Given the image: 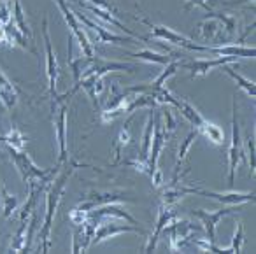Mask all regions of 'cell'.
<instances>
[{
	"label": "cell",
	"mask_w": 256,
	"mask_h": 254,
	"mask_svg": "<svg viewBox=\"0 0 256 254\" xmlns=\"http://www.w3.org/2000/svg\"><path fill=\"white\" fill-rule=\"evenodd\" d=\"M78 165L79 163H72V165L67 166L58 177H53V180L50 182V190H48V194H46V216H44V224H42V228H40V250H42V252H48L51 247V230H53V221H54V216H56V208L62 202V196H64L67 180L70 179V176L74 174Z\"/></svg>",
	"instance_id": "cell-1"
},
{
	"label": "cell",
	"mask_w": 256,
	"mask_h": 254,
	"mask_svg": "<svg viewBox=\"0 0 256 254\" xmlns=\"http://www.w3.org/2000/svg\"><path fill=\"white\" fill-rule=\"evenodd\" d=\"M88 4L95 6V8H100V9H106V11L112 12V14H118V9L114 6H110L107 0H88Z\"/></svg>",
	"instance_id": "cell-35"
},
{
	"label": "cell",
	"mask_w": 256,
	"mask_h": 254,
	"mask_svg": "<svg viewBox=\"0 0 256 254\" xmlns=\"http://www.w3.org/2000/svg\"><path fill=\"white\" fill-rule=\"evenodd\" d=\"M72 96L70 92H67L64 96L54 95L53 102V124H54V135L58 140V165H64L68 162V130H67V100Z\"/></svg>",
	"instance_id": "cell-2"
},
{
	"label": "cell",
	"mask_w": 256,
	"mask_h": 254,
	"mask_svg": "<svg viewBox=\"0 0 256 254\" xmlns=\"http://www.w3.org/2000/svg\"><path fill=\"white\" fill-rule=\"evenodd\" d=\"M176 219H178V214H176V210H172L170 205L160 204V212H158V221H156V226H154V232L150 235V240H148L146 247H144L146 252H151V250L156 247L160 235L165 232V228H167L172 221H176Z\"/></svg>",
	"instance_id": "cell-15"
},
{
	"label": "cell",
	"mask_w": 256,
	"mask_h": 254,
	"mask_svg": "<svg viewBox=\"0 0 256 254\" xmlns=\"http://www.w3.org/2000/svg\"><path fill=\"white\" fill-rule=\"evenodd\" d=\"M12 20L11 8L8 4H0V26H6Z\"/></svg>",
	"instance_id": "cell-34"
},
{
	"label": "cell",
	"mask_w": 256,
	"mask_h": 254,
	"mask_svg": "<svg viewBox=\"0 0 256 254\" xmlns=\"http://www.w3.org/2000/svg\"><path fill=\"white\" fill-rule=\"evenodd\" d=\"M8 151H9V156H11L12 163H14L16 168L20 170V174H22L23 180H25L26 184L34 182V180H44V182H51V180H53V177L60 172V168H54V170L39 168V166L34 163V160L30 158L26 152L20 151V149L9 148V146H8Z\"/></svg>",
	"instance_id": "cell-3"
},
{
	"label": "cell",
	"mask_w": 256,
	"mask_h": 254,
	"mask_svg": "<svg viewBox=\"0 0 256 254\" xmlns=\"http://www.w3.org/2000/svg\"><path fill=\"white\" fill-rule=\"evenodd\" d=\"M137 22H142L146 26L151 28V37L158 40H167V42L174 44V46H179V48H184V50H190V51H202V53H207L209 51V46H204V44H196L195 40H192L190 37H184L182 34H178L176 30L168 28L165 25H154L151 23L150 20H140V18H136ZM148 37V40L151 39Z\"/></svg>",
	"instance_id": "cell-4"
},
{
	"label": "cell",
	"mask_w": 256,
	"mask_h": 254,
	"mask_svg": "<svg viewBox=\"0 0 256 254\" xmlns=\"http://www.w3.org/2000/svg\"><path fill=\"white\" fill-rule=\"evenodd\" d=\"M188 194H198V196L212 198V200L220 202L223 205H242L249 204V202H254V193L248 191V193H238V191H228V193H218V191H207L200 190V188L188 186Z\"/></svg>",
	"instance_id": "cell-8"
},
{
	"label": "cell",
	"mask_w": 256,
	"mask_h": 254,
	"mask_svg": "<svg viewBox=\"0 0 256 254\" xmlns=\"http://www.w3.org/2000/svg\"><path fill=\"white\" fill-rule=\"evenodd\" d=\"M88 218H93V219H104V218H120V219H124L128 221L130 224H136V226H140V222L134 218L132 214L128 210H124L123 207L120 205H114V204H106V205H98V207L92 208L90 210V216Z\"/></svg>",
	"instance_id": "cell-16"
},
{
	"label": "cell",
	"mask_w": 256,
	"mask_h": 254,
	"mask_svg": "<svg viewBox=\"0 0 256 254\" xmlns=\"http://www.w3.org/2000/svg\"><path fill=\"white\" fill-rule=\"evenodd\" d=\"M0 207H2V214L6 218L12 216L20 208V198L16 194H11L8 191V188L2 186V196H0Z\"/></svg>",
	"instance_id": "cell-22"
},
{
	"label": "cell",
	"mask_w": 256,
	"mask_h": 254,
	"mask_svg": "<svg viewBox=\"0 0 256 254\" xmlns=\"http://www.w3.org/2000/svg\"><path fill=\"white\" fill-rule=\"evenodd\" d=\"M235 235L232 238V246H230V250L232 252H240L242 250V246H244V226L242 222H235Z\"/></svg>",
	"instance_id": "cell-31"
},
{
	"label": "cell",
	"mask_w": 256,
	"mask_h": 254,
	"mask_svg": "<svg viewBox=\"0 0 256 254\" xmlns=\"http://www.w3.org/2000/svg\"><path fill=\"white\" fill-rule=\"evenodd\" d=\"M130 138H132V135H130V130H128V123L123 124V128H121L120 135H118V144H116V162H114V165H116L118 162H120V156H121V151H123L124 148H126L128 144H130Z\"/></svg>",
	"instance_id": "cell-30"
},
{
	"label": "cell",
	"mask_w": 256,
	"mask_h": 254,
	"mask_svg": "<svg viewBox=\"0 0 256 254\" xmlns=\"http://www.w3.org/2000/svg\"><path fill=\"white\" fill-rule=\"evenodd\" d=\"M116 165H126V166H134L136 170L144 174H150V160L144 158L142 154H136L130 156V158H124L123 162H118Z\"/></svg>",
	"instance_id": "cell-29"
},
{
	"label": "cell",
	"mask_w": 256,
	"mask_h": 254,
	"mask_svg": "<svg viewBox=\"0 0 256 254\" xmlns=\"http://www.w3.org/2000/svg\"><path fill=\"white\" fill-rule=\"evenodd\" d=\"M248 162H249V172L254 176V137H248Z\"/></svg>",
	"instance_id": "cell-33"
},
{
	"label": "cell",
	"mask_w": 256,
	"mask_h": 254,
	"mask_svg": "<svg viewBox=\"0 0 256 254\" xmlns=\"http://www.w3.org/2000/svg\"><path fill=\"white\" fill-rule=\"evenodd\" d=\"M0 102L8 110H12L18 104V90L11 82V79L0 68Z\"/></svg>",
	"instance_id": "cell-18"
},
{
	"label": "cell",
	"mask_w": 256,
	"mask_h": 254,
	"mask_svg": "<svg viewBox=\"0 0 256 254\" xmlns=\"http://www.w3.org/2000/svg\"><path fill=\"white\" fill-rule=\"evenodd\" d=\"M165 232L168 233V249L178 252V250H182V247L186 244L192 242V235L195 232H198V226L192 224L190 221H172L170 224L165 228Z\"/></svg>",
	"instance_id": "cell-7"
},
{
	"label": "cell",
	"mask_w": 256,
	"mask_h": 254,
	"mask_svg": "<svg viewBox=\"0 0 256 254\" xmlns=\"http://www.w3.org/2000/svg\"><path fill=\"white\" fill-rule=\"evenodd\" d=\"M237 114V98L234 96V102H232V142L228 148V186L235 184V172H237L238 162L246 156L244 149H242Z\"/></svg>",
	"instance_id": "cell-5"
},
{
	"label": "cell",
	"mask_w": 256,
	"mask_h": 254,
	"mask_svg": "<svg viewBox=\"0 0 256 254\" xmlns=\"http://www.w3.org/2000/svg\"><path fill=\"white\" fill-rule=\"evenodd\" d=\"M179 110H181L182 116H184L186 120H188L190 123H192L193 126H196V128H198L200 124L206 121V118H204L202 114H200L198 110H196L195 107L188 102V100H181V107H179Z\"/></svg>",
	"instance_id": "cell-26"
},
{
	"label": "cell",
	"mask_w": 256,
	"mask_h": 254,
	"mask_svg": "<svg viewBox=\"0 0 256 254\" xmlns=\"http://www.w3.org/2000/svg\"><path fill=\"white\" fill-rule=\"evenodd\" d=\"M121 233H139V235H148L146 230H142L140 226H136V224H118L114 221H104L100 222L98 221V226L95 230V235H93V240H92V246L95 244H100L107 238H112V236H118Z\"/></svg>",
	"instance_id": "cell-10"
},
{
	"label": "cell",
	"mask_w": 256,
	"mask_h": 254,
	"mask_svg": "<svg viewBox=\"0 0 256 254\" xmlns=\"http://www.w3.org/2000/svg\"><path fill=\"white\" fill-rule=\"evenodd\" d=\"M198 134L200 135H206L207 137V140H210L212 144H216V146H221L224 142V134H223V130H221L218 124H214V123H210V121H204L202 124H200L198 128Z\"/></svg>",
	"instance_id": "cell-21"
},
{
	"label": "cell",
	"mask_w": 256,
	"mask_h": 254,
	"mask_svg": "<svg viewBox=\"0 0 256 254\" xmlns=\"http://www.w3.org/2000/svg\"><path fill=\"white\" fill-rule=\"evenodd\" d=\"M12 23L25 37H32V30H30L28 23L25 20V11H23V6L20 0H14V18H12Z\"/></svg>",
	"instance_id": "cell-25"
},
{
	"label": "cell",
	"mask_w": 256,
	"mask_h": 254,
	"mask_svg": "<svg viewBox=\"0 0 256 254\" xmlns=\"http://www.w3.org/2000/svg\"><path fill=\"white\" fill-rule=\"evenodd\" d=\"M207 53L218 54V56H235V58H254V48H248L244 44H226V46H209Z\"/></svg>",
	"instance_id": "cell-19"
},
{
	"label": "cell",
	"mask_w": 256,
	"mask_h": 254,
	"mask_svg": "<svg viewBox=\"0 0 256 254\" xmlns=\"http://www.w3.org/2000/svg\"><path fill=\"white\" fill-rule=\"evenodd\" d=\"M198 130H192L188 135H186V138L182 140V144L179 146V151H178V163H176V176L174 177H179V170H181V163L186 160V154H188V149L193 146V142H195V138L198 137Z\"/></svg>",
	"instance_id": "cell-24"
},
{
	"label": "cell",
	"mask_w": 256,
	"mask_h": 254,
	"mask_svg": "<svg viewBox=\"0 0 256 254\" xmlns=\"http://www.w3.org/2000/svg\"><path fill=\"white\" fill-rule=\"evenodd\" d=\"M198 32L206 40H214V42L223 44V40L226 39V34H224V28H223V25H221V22L218 23L216 18H209V16H206V18L202 20Z\"/></svg>",
	"instance_id": "cell-17"
},
{
	"label": "cell",
	"mask_w": 256,
	"mask_h": 254,
	"mask_svg": "<svg viewBox=\"0 0 256 254\" xmlns=\"http://www.w3.org/2000/svg\"><path fill=\"white\" fill-rule=\"evenodd\" d=\"M42 36H44V44H46V78H48V88H50L51 96H54V95H56V81H58V62H56V54H54V51H53V44H51L50 26H48V16H44Z\"/></svg>",
	"instance_id": "cell-9"
},
{
	"label": "cell",
	"mask_w": 256,
	"mask_h": 254,
	"mask_svg": "<svg viewBox=\"0 0 256 254\" xmlns=\"http://www.w3.org/2000/svg\"><path fill=\"white\" fill-rule=\"evenodd\" d=\"M0 142H6L9 148L20 149V151H23V148H25V137H23V134L20 132V128L14 126V124H12L8 134L2 135V140Z\"/></svg>",
	"instance_id": "cell-27"
},
{
	"label": "cell",
	"mask_w": 256,
	"mask_h": 254,
	"mask_svg": "<svg viewBox=\"0 0 256 254\" xmlns=\"http://www.w3.org/2000/svg\"><path fill=\"white\" fill-rule=\"evenodd\" d=\"M0 42L2 44H8V46L14 48V44H12L11 37H9L8 30H6V26H0Z\"/></svg>",
	"instance_id": "cell-38"
},
{
	"label": "cell",
	"mask_w": 256,
	"mask_h": 254,
	"mask_svg": "<svg viewBox=\"0 0 256 254\" xmlns=\"http://www.w3.org/2000/svg\"><path fill=\"white\" fill-rule=\"evenodd\" d=\"M153 128H154V110L151 109L148 114V124H146V132H144V138H142V151L140 154L144 158L150 160V151H151V138H153Z\"/></svg>",
	"instance_id": "cell-28"
},
{
	"label": "cell",
	"mask_w": 256,
	"mask_h": 254,
	"mask_svg": "<svg viewBox=\"0 0 256 254\" xmlns=\"http://www.w3.org/2000/svg\"><path fill=\"white\" fill-rule=\"evenodd\" d=\"M74 14H76V18H78L79 23H82V25H86L88 28L95 30V32L98 34V42H102V44H137L134 39H128V37H121V36H116V34L107 32L102 25L92 22V20H90L86 14H82V12L74 11Z\"/></svg>",
	"instance_id": "cell-14"
},
{
	"label": "cell",
	"mask_w": 256,
	"mask_h": 254,
	"mask_svg": "<svg viewBox=\"0 0 256 254\" xmlns=\"http://www.w3.org/2000/svg\"><path fill=\"white\" fill-rule=\"evenodd\" d=\"M88 216H90L88 210H82V208H79V207L72 208V210L68 212V218H70V221H72V224H74V226L84 224V222L88 221Z\"/></svg>",
	"instance_id": "cell-32"
},
{
	"label": "cell",
	"mask_w": 256,
	"mask_h": 254,
	"mask_svg": "<svg viewBox=\"0 0 256 254\" xmlns=\"http://www.w3.org/2000/svg\"><path fill=\"white\" fill-rule=\"evenodd\" d=\"M126 56H132V58H139V60H144V62H150V64H158V65H167L170 62L178 60L179 54H162V53H156V51H151V50H142V51H137V53H128Z\"/></svg>",
	"instance_id": "cell-20"
},
{
	"label": "cell",
	"mask_w": 256,
	"mask_h": 254,
	"mask_svg": "<svg viewBox=\"0 0 256 254\" xmlns=\"http://www.w3.org/2000/svg\"><path fill=\"white\" fill-rule=\"evenodd\" d=\"M234 212H237V210H235V208L223 207V208H220V210H216V212H209V210H204V208H196V210H192V214L202 221L204 230L207 232V238H209L210 242H214V240H216V226L220 224V221L224 218V216H230V214H234Z\"/></svg>",
	"instance_id": "cell-12"
},
{
	"label": "cell",
	"mask_w": 256,
	"mask_h": 254,
	"mask_svg": "<svg viewBox=\"0 0 256 254\" xmlns=\"http://www.w3.org/2000/svg\"><path fill=\"white\" fill-rule=\"evenodd\" d=\"M204 8L206 11H210V8L207 6V0H186V4H184V11H190L192 8Z\"/></svg>",
	"instance_id": "cell-36"
},
{
	"label": "cell",
	"mask_w": 256,
	"mask_h": 254,
	"mask_svg": "<svg viewBox=\"0 0 256 254\" xmlns=\"http://www.w3.org/2000/svg\"><path fill=\"white\" fill-rule=\"evenodd\" d=\"M223 72L226 76H230L232 79H234L235 82H237L238 86H240L242 90H244L246 93H248L251 98H254V95H256V86H254V81H249V79H246L244 76H240L238 72H235L234 68H230L228 67V64L226 65H223Z\"/></svg>",
	"instance_id": "cell-23"
},
{
	"label": "cell",
	"mask_w": 256,
	"mask_h": 254,
	"mask_svg": "<svg viewBox=\"0 0 256 254\" xmlns=\"http://www.w3.org/2000/svg\"><path fill=\"white\" fill-rule=\"evenodd\" d=\"M162 112H164V116H165V124H164V126H167L168 132H174L176 130V121H174V118H172L170 110L165 109V110H162Z\"/></svg>",
	"instance_id": "cell-37"
},
{
	"label": "cell",
	"mask_w": 256,
	"mask_h": 254,
	"mask_svg": "<svg viewBox=\"0 0 256 254\" xmlns=\"http://www.w3.org/2000/svg\"><path fill=\"white\" fill-rule=\"evenodd\" d=\"M0 104H2V102H0Z\"/></svg>",
	"instance_id": "cell-39"
},
{
	"label": "cell",
	"mask_w": 256,
	"mask_h": 254,
	"mask_svg": "<svg viewBox=\"0 0 256 254\" xmlns=\"http://www.w3.org/2000/svg\"><path fill=\"white\" fill-rule=\"evenodd\" d=\"M116 202H136V198L128 196L123 191H106V193H96L92 191L84 196V202L78 205L82 210H92V208L98 207V205H106V204H116Z\"/></svg>",
	"instance_id": "cell-11"
},
{
	"label": "cell",
	"mask_w": 256,
	"mask_h": 254,
	"mask_svg": "<svg viewBox=\"0 0 256 254\" xmlns=\"http://www.w3.org/2000/svg\"><path fill=\"white\" fill-rule=\"evenodd\" d=\"M54 4H56L58 8H60V12L64 14L65 23H67V26L72 30V34H74V39L79 42V46H81L82 53H84L88 58L95 56V51H93L92 42H90V39H88V36L84 34V30L81 28V23L78 22V18H76L74 11H72L70 6L67 4V0H54Z\"/></svg>",
	"instance_id": "cell-6"
},
{
	"label": "cell",
	"mask_w": 256,
	"mask_h": 254,
	"mask_svg": "<svg viewBox=\"0 0 256 254\" xmlns=\"http://www.w3.org/2000/svg\"><path fill=\"white\" fill-rule=\"evenodd\" d=\"M234 62H238V58L235 56H218L212 58V60H193V62H186V64H181L182 68L190 70V76L192 78H200V76H207L212 68L223 67L226 64H234Z\"/></svg>",
	"instance_id": "cell-13"
}]
</instances>
